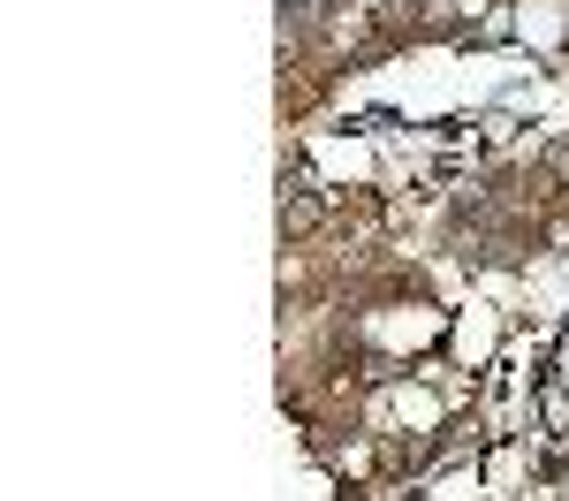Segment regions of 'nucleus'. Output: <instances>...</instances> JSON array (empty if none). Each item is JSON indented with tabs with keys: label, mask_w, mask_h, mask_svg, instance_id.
Here are the masks:
<instances>
[{
	"label": "nucleus",
	"mask_w": 569,
	"mask_h": 501,
	"mask_svg": "<svg viewBox=\"0 0 569 501\" xmlns=\"http://www.w3.org/2000/svg\"><path fill=\"white\" fill-rule=\"evenodd\" d=\"M319 221H327V198H311V190H305V198H289V206H281V236H311Z\"/></svg>",
	"instance_id": "1"
},
{
	"label": "nucleus",
	"mask_w": 569,
	"mask_h": 501,
	"mask_svg": "<svg viewBox=\"0 0 569 501\" xmlns=\"http://www.w3.org/2000/svg\"><path fill=\"white\" fill-rule=\"evenodd\" d=\"M555 168H562V176H569V144H562V152H555Z\"/></svg>",
	"instance_id": "2"
}]
</instances>
